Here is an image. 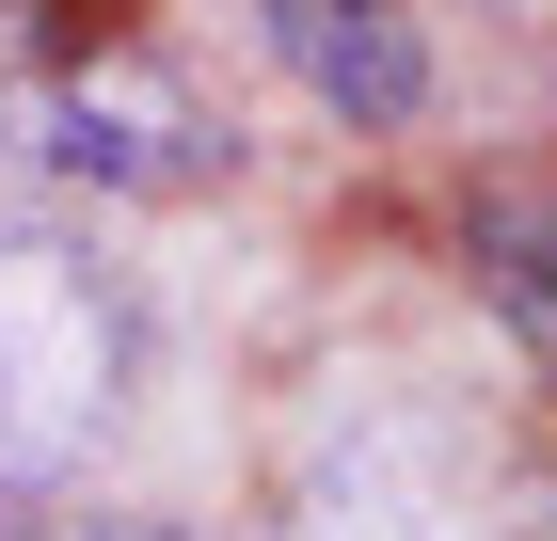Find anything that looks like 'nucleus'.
Wrapping results in <instances>:
<instances>
[{
  "mask_svg": "<svg viewBox=\"0 0 557 541\" xmlns=\"http://www.w3.org/2000/svg\"><path fill=\"white\" fill-rule=\"evenodd\" d=\"M223 144L208 96L144 64V48H96V64H48V81H0V175H64V192H208Z\"/></svg>",
  "mask_w": 557,
  "mask_h": 541,
  "instance_id": "obj_2",
  "label": "nucleus"
},
{
  "mask_svg": "<svg viewBox=\"0 0 557 541\" xmlns=\"http://www.w3.org/2000/svg\"><path fill=\"white\" fill-rule=\"evenodd\" d=\"M0 16H16V0H0Z\"/></svg>",
  "mask_w": 557,
  "mask_h": 541,
  "instance_id": "obj_6",
  "label": "nucleus"
},
{
  "mask_svg": "<svg viewBox=\"0 0 557 541\" xmlns=\"http://www.w3.org/2000/svg\"><path fill=\"white\" fill-rule=\"evenodd\" d=\"M256 33H271V64H287L319 112H350V127H414L430 112V33L398 0H256Z\"/></svg>",
  "mask_w": 557,
  "mask_h": 541,
  "instance_id": "obj_3",
  "label": "nucleus"
},
{
  "mask_svg": "<svg viewBox=\"0 0 557 541\" xmlns=\"http://www.w3.org/2000/svg\"><path fill=\"white\" fill-rule=\"evenodd\" d=\"M478 287H494V303H510V319L557 351V223H525V208H478Z\"/></svg>",
  "mask_w": 557,
  "mask_h": 541,
  "instance_id": "obj_4",
  "label": "nucleus"
},
{
  "mask_svg": "<svg viewBox=\"0 0 557 541\" xmlns=\"http://www.w3.org/2000/svg\"><path fill=\"white\" fill-rule=\"evenodd\" d=\"M144 367V303L96 239H48V223H0V494H48L81 478L128 415Z\"/></svg>",
  "mask_w": 557,
  "mask_h": 541,
  "instance_id": "obj_1",
  "label": "nucleus"
},
{
  "mask_svg": "<svg viewBox=\"0 0 557 541\" xmlns=\"http://www.w3.org/2000/svg\"><path fill=\"white\" fill-rule=\"evenodd\" d=\"M0 541H160V526H0Z\"/></svg>",
  "mask_w": 557,
  "mask_h": 541,
  "instance_id": "obj_5",
  "label": "nucleus"
}]
</instances>
